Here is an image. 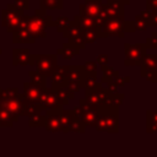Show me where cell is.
Wrapping results in <instances>:
<instances>
[{
    "mask_svg": "<svg viewBox=\"0 0 157 157\" xmlns=\"http://www.w3.org/2000/svg\"><path fill=\"white\" fill-rule=\"evenodd\" d=\"M102 7H103V0L87 1V2H83L78 6V15L96 20L98 17V15L101 13Z\"/></svg>",
    "mask_w": 157,
    "mask_h": 157,
    "instance_id": "cell-13",
    "label": "cell"
},
{
    "mask_svg": "<svg viewBox=\"0 0 157 157\" xmlns=\"http://www.w3.org/2000/svg\"><path fill=\"white\" fill-rule=\"evenodd\" d=\"M134 25L136 31H146L150 27V12L147 10L140 11V13L135 16Z\"/></svg>",
    "mask_w": 157,
    "mask_h": 157,
    "instance_id": "cell-23",
    "label": "cell"
},
{
    "mask_svg": "<svg viewBox=\"0 0 157 157\" xmlns=\"http://www.w3.org/2000/svg\"><path fill=\"white\" fill-rule=\"evenodd\" d=\"M82 67V71L85 74H92V75H97V70H98V65L96 61L93 60H90V61H86L83 65H81Z\"/></svg>",
    "mask_w": 157,
    "mask_h": 157,
    "instance_id": "cell-37",
    "label": "cell"
},
{
    "mask_svg": "<svg viewBox=\"0 0 157 157\" xmlns=\"http://www.w3.org/2000/svg\"><path fill=\"white\" fill-rule=\"evenodd\" d=\"M28 75H29V78H31L29 82H32L33 85H36V86H38L43 90L47 88V77L45 76H43L42 74H39L36 70H31L28 72Z\"/></svg>",
    "mask_w": 157,
    "mask_h": 157,
    "instance_id": "cell-30",
    "label": "cell"
},
{
    "mask_svg": "<svg viewBox=\"0 0 157 157\" xmlns=\"http://www.w3.org/2000/svg\"><path fill=\"white\" fill-rule=\"evenodd\" d=\"M12 40L13 43H34L36 39L31 36V33L26 28H17L12 32Z\"/></svg>",
    "mask_w": 157,
    "mask_h": 157,
    "instance_id": "cell-26",
    "label": "cell"
},
{
    "mask_svg": "<svg viewBox=\"0 0 157 157\" xmlns=\"http://www.w3.org/2000/svg\"><path fill=\"white\" fill-rule=\"evenodd\" d=\"M144 44L146 49H156L157 48V32H152L151 36L147 37L146 43Z\"/></svg>",
    "mask_w": 157,
    "mask_h": 157,
    "instance_id": "cell-39",
    "label": "cell"
},
{
    "mask_svg": "<svg viewBox=\"0 0 157 157\" xmlns=\"http://www.w3.org/2000/svg\"><path fill=\"white\" fill-rule=\"evenodd\" d=\"M124 98H125V96L123 93H119V92L115 93V94H110L109 93V97H108V99L105 102V105H112V107H118L119 108L123 104Z\"/></svg>",
    "mask_w": 157,
    "mask_h": 157,
    "instance_id": "cell-35",
    "label": "cell"
},
{
    "mask_svg": "<svg viewBox=\"0 0 157 157\" xmlns=\"http://www.w3.org/2000/svg\"><path fill=\"white\" fill-rule=\"evenodd\" d=\"M26 29L31 33V36L37 38H45L47 37V28L53 26V17L47 15V11L37 9L33 16H23Z\"/></svg>",
    "mask_w": 157,
    "mask_h": 157,
    "instance_id": "cell-2",
    "label": "cell"
},
{
    "mask_svg": "<svg viewBox=\"0 0 157 157\" xmlns=\"http://www.w3.org/2000/svg\"><path fill=\"white\" fill-rule=\"evenodd\" d=\"M50 88H52L53 93L55 94L58 102H59L61 105L67 104L69 101H71V99L75 98V94H74L65 85H52Z\"/></svg>",
    "mask_w": 157,
    "mask_h": 157,
    "instance_id": "cell-17",
    "label": "cell"
},
{
    "mask_svg": "<svg viewBox=\"0 0 157 157\" xmlns=\"http://www.w3.org/2000/svg\"><path fill=\"white\" fill-rule=\"evenodd\" d=\"M13 5L17 9H20L21 11H25V10L29 9V0H15Z\"/></svg>",
    "mask_w": 157,
    "mask_h": 157,
    "instance_id": "cell-40",
    "label": "cell"
},
{
    "mask_svg": "<svg viewBox=\"0 0 157 157\" xmlns=\"http://www.w3.org/2000/svg\"><path fill=\"white\" fill-rule=\"evenodd\" d=\"M124 32H125V34L126 33H134V32H136L134 21H126V20L124 21Z\"/></svg>",
    "mask_w": 157,
    "mask_h": 157,
    "instance_id": "cell-42",
    "label": "cell"
},
{
    "mask_svg": "<svg viewBox=\"0 0 157 157\" xmlns=\"http://www.w3.org/2000/svg\"><path fill=\"white\" fill-rule=\"evenodd\" d=\"M40 10L52 11V10H63L64 0H39Z\"/></svg>",
    "mask_w": 157,
    "mask_h": 157,
    "instance_id": "cell-29",
    "label": "cell"
},
{
    "mask_svg": "<svg viewBox=\"0 0 157 157\" xmlns=\"http://www.w3.org/2000/svg\"><path fill=\"white\" fill-rule=\"evenodd\" d=\"M82 39L85 44H92L98 39L97 29H82Z\"/></svg>",
    "mask_w": 157,
    "mask_h": 157,
    "instance_id": "cell-34",
    "label": "cell"
},
{
    "mask_svg": "<svg viewBox=\"0 0 157 157\" xmlns=\"http://www.w3.org/2000/svg\"><path fill=\"white\" fill-rule=\"evenodd\" d=\"M101 70H102V74H103L101 81H99L101 83H109V82H112V81L114 80V77L119 76V71L115 70V69L112 67V66L104 65V66L101 67Z\"/></svg>",
    "mask_w": 157,
    "mask_h": 157,
    "instance_id": "cell-28",
    "label": "cell"
},
{
    "mask_svg": "<svg viewBox=\"0 0 157 157\" xmlns=\"http://www.w3.org/2000/svg\"><path fill=\"white\" fill-rule=\"evenodd\" d=\"M147 11L157 10V0H146V9Z\"/></svg>",
    "mask_w": 157,
    "mask_h": 157,
    "instance_id": "cell-46",
    "label": "cell"
},
{
    "mask_svg": "<svg viewBox=\"0 0 157 157\" xmlns=\"http://www.w3.org/2000/svg\"><path fill=\"white\" fill-rule=\"evenodd\" d=\"M39 104L42 105V108L45 109H58V108H63V105L58 102L55 94L53 93L50 87H47L45 90H43L40 98H39Z\"/></svg>",
    "mask_w": 157,
    "mask_h": 157,
    "instance_id": "cell-15",
    "label": "cell"
},
{
    "mask_svg": "<svg viewBox=\"0 0 157 157\" xmlns=\"http://www.w3.org/2000/svg\"><path fill=\"white\" fill-rule=\"evenodd\" d=\"M124 65L125 66H136L141 64L142 56L146 54V48L144 43H136V44H124Z\"/></svg>",
    "mask_w": 157,
    "mask_h": 157,
    "instance_id": "cell-8",
    "label": "cell"
},
{
    "mask_svg": "<svg viewBox=\"0 0 157 157\" xmlns=\"http://www.w3.org/2000/svg\"><path fill=\"white\" fill-rule=\"evenodd\" d=\"M67 70H69V65H58L56 69L50 75L52 85H65Z\"/></svg>",
    "mask_w": 157,
    "mask_h": 157,
    "instance_id": "cell-22",
    "label": "cell"
},
{
    "mask_svg": "<svg viewBox=\"0 0 157 157\" xmlns=\"http://www.w3.org/2000/svg\"><path fill=\"white\" fill-rule=\"evenodd\" d=\"M44 112V109L42 108V105L39 103H31V102H26L25 101V107H23V113L22 115H26V117H32L37 113H42Z\"/></svg>",
    "mask_w": 157,
    "mask_h": 157,
    "instance_id": "cell-31",
    "label": "cell"
},
{
    "mask_svg": "<svg viewBox=\"0 0 157 157\" xmlns=\"http://www.w3.org/2000/svg\"><path fill=\"white\" fill-rule=\"evenodd\" d=\"M44 121H45V117L44 113H37L32 117H29V126L31 128H43L44 126Z\"/></svg>",
    "mask_w": 157,
    "mask_h": 157,
    "instance_id": "cell-36",
    "label": "cell"
},
{
    "mask_svg": "<svg viewBox=\"0 0 157 157\" xmlns=\"http://www.w3.org/2000/svg\"><path fill=\"white\" fill-rule=\"evenodd\" d=\"M157 71V54H145L140 64V75Z\"/></svg>",
    "mask_w": 157,
    "mask_h": 157,
    "instance_id": "cell-18",
    "label": "cell"
},
{
    "mask_svg": "<svg viewBox=\"0 0 157 157\" xmlns=\"http://www.w3.org/2000/svg\"><path fill=\"white\" fill-rule=\"evenodd\" d=\"M75 119V114L72 109H61L60 112V124H61V132H70L72 123Z\"/></svg>",
    "mask_w": 157,
    "mask_h": 157,
    "instance_id": "cell-21",
    "label": "cell"
},
{
    "mask_svg": "<svg viewBox=\"0 0 157 157\" xmlns=\"http://www.w3.org/2000/svg\"><path fill=\"white\" fill-rule=\"evenodd\" d=\"M28 48H15L12 50V64L13 65H28L31 59Z\"/></svg>",
    "mask_w": 157,
    "mask_h": 157,
    "instance_id": "cell-19",
    "label": "cell"
},
{
    "mask_svg": "<svg viewBox=\"0 0 157 157\" xmlns=\"http://www.w3.org/2000/svg\"><path fill=\"white\" fill-rule=\"evenodd\" d=\"M78 107L81 109L80 119L85 124L86 128H94L96 125V118H97V108L94 105H91L86 102L85 98H81L78 101Z\"/></svg>",
    "mask_w": 157,
    "mask_h": 157,
    "instance_id": "cell-10",
    "label": "cell"
},
{
    "mask_svg": "<svg viewBox=\"0 0 157 157\" xmlns=\"http://www.w3.org/2000/svg\"><path fill=\"white\" fill-rule=\"evenodd\" d=\"M85 130H86L85 124L82 123V120H81L78 117L75 115V119H74V123H72V126H71V130H70V131L82 134V132H85Z\"/></svg>",
    "mask_w": 157,
    "mask_h": 157,
    "instance_id": "cell-38",
    "label": "cell"
},
{
    "mask_svg": "<svg viewBox=\"0 0 157 157\" xmlns=\"http://www.w3.org/2000/svg\"><path fill=\"white\" fill-rule=\"evenodd\" d=\"M28 65H34L36 71L42 74L45 77H50L53 71L56 69L58 55L56 54H32Z\"/></svg>",
    "mask_w": 157,
    "mask_h": 157,
    "instance_id": "cell-4",
    "label": "cell"
},
{
    "mask_svg": "<svg viewBox=\"0 0 157 157\" xmlns=\"http://www.w3.org/2000/svg\"><path fill=\"white\" fill-rule=\"evenodd\" d=\"M146 132H157V109L146 110Z\"/></svg>",
    "mask_w": 157,
    "mask_h": 157,
    "instance_id": "cell-27",
    "label": "cell"
},
{
    "mask_svg": "<svg viewBox=\"0 0 157 157\" xmlns=\"http://www.w3.org/2000/svg\"><path fill=\"white\" fill-rule=\"evenodd\" d=\"M83 71L81 65H69L67 75H66V82L65 86L75 94L81 91V78H82Z\"/></svg>",
    "mask_w": 157,
    "mask_h": 157,
    "instance_id": "cell-9",
    "label": "cell"
},
{
    "mask_svg": "<svg viewBox=\"0 0 157 157\" xmlns=\"http://www.w3.org/2000/svg\"><path fill=\"white\" fill-rule=\"evenodd\" d=\"M63 108H58V109H45L44 117H45V121H44V129L52 132H61V124H60V112Z\"/></svg>",
    "mask_w": 157,
    "mask_h": 157,
    "instance_id": "cell-12",
    "label": "cell"
},
{
    "mask_svg": "<svg viewBox=\"0 0 157 157\" xmlns=\"http://www.w3.org/2000/svg\"><path fill=\"white\" fill-rule=\"evenodd\" d=\"M72 23V21L71 20H69L67 17H65V16H60V17H58L54 22H53V26L56 28V31L59 32V33H64L69 27H70V25Z\"/></svg>",
    "mask_w": 157,
    "mask_h": 157,
    "instance_id": "cell-32",
    "label": "cell"
},
{
    "mask_svg": "<svg viewBox=\"0 0 157 157\" xmlns=\"http://www.w3.org/2000/svg\"><path fill=\"white\" fill-rule=\"evenodd\" d=\"M78 54H80V49L76 45H74V44H71L69 42L64 43L56 52V55H61V58L64 60H71Z\"/></svg>",
    "mask_w": 157,
    "mask_h": 157,
    "instance_id": "cell-20",
    "label": "cell"
},
{
    "mask_svg": "<svg viewBox=\"0 0 157 157\" xmlns=\"http://www.w3.org/2000/svg\"><path fill=\"white\" fill-rule=\"evenodd\" d=\"M23 17V11H21L20 9H17L13 4H9L6 6V9H4L1 11V22L2 26L9 31V32H15L20 22Z\"/></svg>",
    "mask_w": 157,
    "mask_h": 157,
    "instance_id": "cell-6",
    "label": "cell"
},
{
    "mask_svg": "<svg viewBox=\"0 0 157 157\" xmlns=\"http://www.w3.org/2000/svg\"><path fill=\"white\" fill-rule=\"evenodd\" d=\"M18 118L10 114L9 112L0 109V128L1 126H12V124L17 120Z\"/></svg>",
    "mask_w": 157,
    "mask_h": 157,
    "instance_id": "cell-33",
    "label": "cell"
},
{
    "mask_svg": "<svg viewBox=\"0 0 157 157\" xmlns=\"http://www.w3.org/2000/svg\"><path fill=\"white\" fill-rule=\"evenodd\" d=\"M113 18H125L124 17V5L117 0H107L105 4H103L102 11L96 18L98 28L107 22L108 20Z\"/></svg>",
    "mask_w": 157,
    "mask_h": 157,
    "instance_id": "cell-5",
    "label": "cell"
},
{
    "mask_svg": "<svg viewBox=\"0 0 157 157\" xmlns=\"http://www.w3.org/2000/svg\"><path fill=\"white\" fill-rule=\"evenodd\" d=\"M74 23L77 25L81 29H97V22L94 18H90L86 16H81V15H75L74 17Z\"/></svg>",
    "mask_w": 157,
    "mask_h": 157,
    "instance_id": "cell-24",
    "label": "cell"
},
{
    "mask_svg": "<svg viewBox=\"0 0 157 157\" xmlns=\"http://www.w3.org/2000/svg\"><path fill=\"white\" fill-rule=\"evenodd\" d=\"M80 85H81V88H83L85 92H86V91H92V90H94L96 87L101 86L102 83L98 82V80H97V75L85 74V72H83Z\"/></svg>",
    "mask_w": 157,
    "mask_h": 157,
    "instance_id": "cell-25",
    "label": "cell"
},
{
    "mask_svg": "<svg viewBox=\"0 0 157 157\" xmlns=\"http://www.w3.org/2000/svg\"><path fill=\"white\" fill-rule=\"evenodd\" d=\"M42 92H43V88L33 85L32 82H25L23 83V93H22V96H23V99L26 102L39 103V98H40Z\"/></svg>",
    "mask_w": 157,
    "mask_h": 157,
    "instance_id": "cell-16",
    "label": "cell"
},
{
    "mask_svg": "<svg viewBox=\"0 0 157 157\" xmlns=\"http://www.w3.org/2000/svg\"><path fill=\"white\" fill-rule=\"evenodd\" d=\"M129 81H130V77H129V76L121 77L120 75H119V76H117V77H114V80H113V82H114L118 87H124V86H125V83H128Z\"/></svg>",
    "mask_w": 157,
    "mask_h": 157,
    "instance_id": "cell-41",
    "label": "cell"
},
{
    "mask_svg": "<svg viewBox=\"0 0 157 157\" xmlns=\"http://www.w3.org/2000/svg\"><path fill=\"white\" fill-rule=\"evenodd\" d=\"M108 97H109V92L107 91L105 87H103L101 85L92 91H86L83 98L86 99V102L88 104L94 105V107H99V105H105Z\"/></svg>",
    "mask_w": 157,
    "mask_h": 157,
    "instance_id": "cell-11",
    "label": "cell"
},
{
    "mask_svg": "<svg viewBox=\"0 0 157 157\" xmlns=\"http://www.w3.org/2000/svg\"><path fill=\"white\" fill-rule=\"evenodd\" d=\"M63 37L66 38L69 40V43L76 45L80 50L86 48V44L83 43V39H82V29L77 25H75L74 21L70 25V27L63 33Z\"/></svg>",
    "mask_w": 157,
    "mask_h": 157,
    "instance_id": "cell-14",
    "label": "cell"
},
{
    "mask_svg": "<svg viewBox=\"0 0 157 157\" xmlns=\"http://www.w3.org/2000/svg\"><path fill=\"white\" fill-rule=\"evenodd\" d=\"M94 61L97 63V65H99L102 67V66H104V65L108 64V55L107 54H99V55H97V58H96Z\"/></svg>",
    "mask_w": 157,
    "mask_h": 157,
    "instance_id": "cell-43",
    "label": "cell"
},
{
    "mask_svg": "<svg viewBox=\"0 0 157 157\" xmlns=\"http://www.w3.org/2000/svg\"><path fill=\"white\" fill-rule=\"evenodd\" d=\"M87 1H92V0H85V2H87Z\"/></svg>",
    "mask_w": 157,
    "mask_h": 157,
    "instance_id": "cell-48",
    "label": "cell"
},
{
    "mask_svg": "<svg viewBox=\"0 0 157 157\" xmlns=\"http://www.w3.org/2000/svg\"><path fill=\"white\" fill-rule=\"evenodd\" d=\"M117 1L121 2V4L124 5V6H125V5H129V4H130V0H117Z\"/></svg>",
    "mask_w": 157,
    "mask_h": 157,
    "instance_id": "cell-47",
    "label": "cell"
},
{
    "mask_svg": "<svg viewBox=\"0 0 157 157\" xmlns=\"http://www.w3.org/2000/svg\"><path fill=\"white\" fill-rule=\"evenodd\" d=\"M94 129L97 131H107L110 134L119 132V108L112 105H99L97 108Z\"/></svg>",
    "mask_w": 157,
    "mask_h": 157,
    "instance_id": "cell-1",
    "label": "cell"
},
{
    "mask_svg": "<svg viewBox=\"0 0 157 157\" xmlns=\"http://www.w3.org/2000/svg\"><path fill=\"white\" fill-rule=\"evenodd\" d=\"M0 54H1V49H0Z\"/></svg>",
    "mask_w": 157,
    "mask_h": 157,
    "instance_id": "cell-49",
    "label": "cell"
},
{
    "mask_svg": "<svg viewBox=\"0 0 157 157\" xmlns=\"http://www.w3.org/2000/svg\"><path fill=\"white\" fill-rule=\"evenodd\" d=\"M124 21L125 18H113L104 22L99 28H97L98 38H107V37H119L124 38Z\"/></svg>",
    "mask_w": 157,
    "mask_h": 157,
    "instance_id": "cell-7",
    "label": "cell"
},
{
    "mask_svg": "<svg viewBox=\"0 0 157 157\" xmlns=\"http://www.w3.org/2000/svg\"><path fill=\"white\" fill-rule=\"evenodd\" d=\"M107 91L110 93V94H115V93H118V86L112 81V82H109V83H107Z\"/></svg>",
    "mask_w": 157,
    "mask_h": 157,
    "instance_id": "cell-45",
    "label": "cell"
},
{
    "mask_svg": "<svg viewBox=\"0 0 157 157\" xmlns=\"http://www.w3.org/2000/svg\"><path fill=\"white\" fill-rule=\"evenodd\" d=\"M150 12V27H157V10H151Z\"/></svg>",
    "mask_w": 157,
    "mask_h": 157,
    "instance_id": "cell-44",
    "label": "cell"
},
{
    "mask_svg": "<svg viewBox=\"0 0 157 157\" xmlns=\"http://www.w3.org/2000/svg\"><path fill=\"white\" fill-rule=\"evenodd\" d=\"M23 96L22 93H18V90L16 87L0 88V109H4L18 118L23 113Z\"/></svg>",
    "mask_w": 157,
    "mask_h": 157,
    "instance_id": "cell-3",
    "label": "cell"
}]
</instances>
